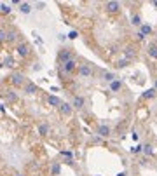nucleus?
<instances>
[{"label":"nucleus","instance_id":"23","mask_svg":"<svg viewBox=\"0 0 157 176\" xmlns=\"http://www.w3.org/2000/svg\"><path fill=\"white\" fill-rule=\"evenodd\" d=\"M152 145L150 143H147V145H143V154H147V155H152Z\"/></svg>","mask_w":157,"mask_h":176},{"label":"nucleus","instance_id":"22","mask_svg":"<svg viewBox=\"0 0 157 176\" xmlns=\"http://www.w3.org/2000/svg\"><path fill=\"white\" fill-rule=\"evenodd\" d=\"M59 171H61V167H59V164H53V167H51V175L53 176H58Z\"/></svg>","mask_w":157,"mask_h":176},{"label":"nucleus","instance_id":"14","mask_svg":"<svg viewBox=\"0 0 157 176\" xmlns=\"http://www.w3.org/2000/svg\"><path fill=\"white\" fill-rule=\"evenodd\" d=\"M148 56H150V58H154V59H157V45H156V44L148 45Z\"/></svg>","mask_w":157,"mask_h":176},{"label":"nucleus","instance_id":"32","mask_svg":"<svg viewBox=\"0 0 157 176\" xmlns=\"http://www.w3.org/2000/svg\"><path fill=\"white\" fill-rule=\"evenodd\" d=\"M136 39H138V40H143V39H145V35H143V33H140V32H138V33H136Z\"/></svg>","mask_w":157,"mask_h":176},{"label":"nucleus","instance_id":"9","mask_svg":"<svg viewBox=\"0 0 157 176\" xmlns=\"http://www.w3.org/2000/svg\"><path fill=\"white\" fill-rule=\"evenodd\" d=\"M61 103H63V101H61L58 96H49V98H47V105H49V106H58L59 108Z\"/></svg>","mask_w":157,"mask_h":176},{"label":"nucleus","instance_id":"33","mask_svg":"<svg viewBox=\"0 0 157 176\" xmlns=\"http://www.w3.org/2000/svg\"><path fill=\"white\" fill-rule=\"evenodd\" d=\"M0 112H2V114H5V105H4V103L0 105Z\"/></svg>","mask_w":157,"mask_h":176},{"label":"nucleus","instance_id":"13","mask_svg":"<svg viewBox=\"0 0 157 176\" xmlns=\"http://www.w3.org/2000/svg\"><path fill=\"white\" fill-rule=\"evenodd\" d=\"M120 87H122V82H120V80H114V82L110 84V91H112V93H119Z\"/></svg>","mask_w":157,"mask_h":176},{"label":"nucleus","instance_id":"31","mask_svg":"<svg viewBox=\"0 0 157 176\" xmlns=\"http://www.w3.org/2000/svg\"><path fill=\"white\" fill-rule=\"evenodd\" d=\"M37 7H39V11H42V9L45 7V4H44V2H39V4H37Z\"/></svg>","mask_w":157,"mask_h":176},{"label":"nucleus","instance_id":"15","mask_svg":"<svg viewBox=\"0 0 157 176\" xmlns=\"http://www.w3.org/2000/svg\"><path fill=\"white\" fill-rule=\"evenodd\" d=\"M156 89H154V87H152V89H147V91H145V93H143V98L145 99H152L154 98V96H156Z\"/></svg>","mask_w":157,"mask_h":176},{"label":"nucleus","instance_id":"10","mask_svg":"<svg viewBox=\"0 0 157 176\" xmlns=\"http://www.w3.org/2000/svg\"><path fill=\"white\" fill-rule=\"evenodd\" d=\"M19 11L23 14H30L32 12V5L28 2H19Z\"/></svg>","mask_w":157,"mask_h":176},{"label":"nucleus","instance_id":"29","mask_svg":"<svg viewBox=\"0 0 157 176\" xmlns=\"http://www.w3.org/2000/svg\"><path fill=\"white\" fill-rule=\"evenodd\" d=\"M126 65H127V61H126V59H122V61H119V63H117V66H119V68H124Z\"/></svg>","mask_w":157,"mask_h":176},{"label":"nucleus","instance_id":"36","mask_svg":"<svg viewBox=\"0 0 157 176\" xmlns=\"http://www.w3.org/2000/svg\"><path fill=\"white\" fill-rule=\"evenodd\" d=\"M117 176H126V173H119V175Z\"/></svg>","mask_w":157,"mask_h":176},{"label":"nucleus","instance_id":"26","mask_svg":"<svg viewBox=\"0 0 157 176\" xmlns=\"http://www.w3.org/2000/svg\"><path fill=\"white\" fill-rule=\"evenodd\" d=\"M131 56H135V49L133 47H126V58L129 59Z\"/></svg>","mask_w":157,"mask_h":176},{"label":"nucleus","instance_id":"4","mask_svg":"<svg viewBox=\"0 0 157 176\" xmlns=\"http://www.w3.org/2000/svg\"><path fill=\"white\" fill-rule=\"evenodd\" d=\"M78 75L82 78H89L93 75V68H91L89 65H80V66H78Z\"/></svg>","mask_w":157,"mask_h":176},{"label":"nucleus","instance_id":"18","mask_svg":"<svg viewBox=\"0 0 157 176\" xmlns=\"http://www.w3.org/2000/svg\"><path fill=\"white\" fill-rule=\"evenodd\" d=\"M37 91V85L33 84V82H30V84H26V87H24V93H28V94H33Z\"/></svg>","mask_w":157,"mask_h":176},{"label":"nucleus","instance_id":"24","mask_svg":"<svg viewBox=\"0 0 157 176\" xmlns=\"http://www.w3.org/2000/svg\"><path fill=\"white\" fill-rule=\"evenodd\" d=\"M0 40H2V42H5V40H9V32H5L4 28L0 30Z\"/></svg>","mask_w":157,"mask_h":176},{"label":"nucleus","instance_id":"5","mask_svg":"<svg viewBox=\"0 0 157 176\" xmlns=\"http://www.w3.org/2000/svg\"><path fill=\"white\" fill-rule=\"evenodd\" d=\"M16 51H18V54H19L21 58H26V56L30 54V45H28V44H18Z\"/></svg>","mask_w":157,"mask_h":176},{"label":"nucleus","instance_id":"30","mask_svg":"<svg viewBox=\"0 0 157 176\" xmlns=\"http://www.w3.org/2000/svg\"><path fill=\"white\" fill-rule=\"evenodd\" d=\"M61 155H63V157H68V159H72V152L65 150V152H61Z\"/></svg>","mask_w":157,"mask_h":176},{"label":"nucleus","instance_id":"28","mask_svg":"<svg viewBox=\"0 0 157 176\" xmlns=\"http://www.w3.org/2000/svg\"><path fill=\"white\" fill-rule=\"evenodd\" d=\"M7 99H9V101H16V94H14V93H9V94H7Z\"/></svg>","mask_w":157,"mask_h":176},{"label":"nucleus","instance_id":"3","mask_svg":"<svg viewBox=\"0 0 157 176\" xmlns=\"http://www.w3.org/2000/svg\"><path fill=\"white\" fill-rule=\"evenodd\" d=\"M105 11L110 12V14L119 12V11H120V4L115 2V0H108V2H105Z\"/></svg>","mask_w":157,"mask_h":176},{"label":"nucleus","instance_id":"11","mask_svg":"<svg viewBox=\"0 0 157 176\" xmlns=\"http://www.w3.org/2000/svg\"><path fill=\"white\" fill-rule=\"evenodd\" d=\"M131 23H133V26H138V28H141V26H143V23H141V16H140V14H131Z\"/></svg>","mask_w":157,"mask_h":176},{"label":"nucleus","instance_id":"37","mask_svg":"<svg viewBox=\"0 0 157 176\" xmlns=\"http://www.w3.org/2000/svg\"><path fill=\"white\" fill-rule=\"evenodd\" d=\"M14 176H23V175H19V173H18V175H14Z\"/></svg>","mask_w":157,"mask_h":176},{"label":"nucleus","instance_id":"19","mask_svg":"<svg viewBox=\"0 0 157 176\" xmlns=\"http://www.w3.org/2000/svg\"><path fill=\"white\" fill-rule=\"evenodd\" d=\"M103 78H105L107 82H110V84H112L114 80H117V78H115V75H114L112 72H105V73H103Z\"/></svg>","mask_w":157,"mask_h":176},{"label":"nucleus","instance_id":"1","mask_svg":"<svg viewBox=\"0 0 157 176\" xmlns=\"http://www.w3.org/2000/svg\"><path fill=\"white\" fill-rule=\"evenodd\" d=\"M75 70H77V61H75V59L61 65V73H65V75H70V73H73Z\"/></svg>","mask_w":157,"mask_h":176},{"label":"nucleus","instance_id":"8","mask_svg":"<svg viewBox=\"0 0 157 176\" xmlns=\"http://www.w3.org/2000/svg\"><path fill=\"white\" fill-rule=\"evenodd\" d=\"M72 110H73V106L68 105V103H61V106H59V112L63 115H72Z\"/></svg>","mask_w":157,"mask_h":176},{"label":"nucleus","instance_id":"6","mask_svg":"<svg viewBox=\"0 0 157 176\" xmlns=\"http://www.w3.org/2000/svg\"><path fill=\"white\" fill-rule=\"evenodd\" d=\"M11 82H12V85L21 87V85L24 84V75H23V73H14V75L11 77Z\"/></svg>","mask_w":157,"mask_h":176},{"label":"nucleus","instance_id":"12","mask_svg":"<svg viewBox=\"0 0 157 176\" xmlns=\"http://www.w3.org/2000/svg\"><path fill=\"white\" fill-rule=\"evenodd\" d=\"M72 106H73V108H82V106H84V98H82V96H75V98H73V101H72Z\"/></svg>","mask_w":157,"mask_h":176},{"label":"nucleus","instance_id":"17","mask_svg":"<svg viewBox=\"0 0 157 176\" xmlns=\"http://www.w3.org/2000/svg\"><path fill=\"white\" fill-rule=\"evenodd\" d=\"M0 12H2V14H9V12H11V4L2 2V4H0Z\"/></svg>","mask_w":157,"mask_h":176},{"label":"nucleus","instance_id":"34","mask_svg":"<svg viewBox=\"0 0 157 176\" xmlns=\"http://www.w3.org/2000/svg\"><path fill=\"white\" fill-rule=\"evenodd\" d=\"M152 5H154V7H157V0H154V2H152Z\"/></svg>","mask_w":157,"mask_h":176},{"label":"nucleus","instance_id":"27","mask_svg":"<svg viewBox=\"0 0 157 176\" xmlns=\"http://www.w3.org/2000/svg\"><path fill=\"white\" fill-rule=\"evenodd\" d=\"M77 37H78V33H77V32H75V30H72V32L68 33V39H70V40H75V39H77Z\"/></svg>","mask_w":157,"mask_h":176},{"label":"nucleus","instance_id":"25","mask_svg":"<svg viewBox=\"0 0 157 176\" xmlns=\"http://www.w3.org/2000/svg\"><path fill=\"white\" fill-rule=\"evenodd\" d=\"M129 152H131V154H140V152H143V147H141V145H136V147L129 148Z\"/></svg>","mask_w":157,"mask_h":176},{"label":"nucleus","instance_id":"35","mask_svg":"<svg viewBox=\"0 0 157 176\" xmlns=\"http://www.w3.org/2000/svg\"><path fill=\"white\" fill-rule=\"evenodd\" d=\"M154 89L157 91V78H156V84H154Z\"/></svg>","mask_w":157,"mask_h":176},{"label":"nucleus","instance_id":"21","mask_svg":"<svg viewBox=\"0 0 157 176\" xmlns=\"http://www.w3.org/2000/svg\"><path fill=\"white\" fill-rule=\"evenodd\" d=\"M150 32H152V26H150V24H143V26L140 28V33H143V35H148Z\"/></svg>","mask_w":157,"mask_h":176},{"label":"nucleus","instance_id":"2","mask_svg":"<svg viewBox=\"0 0 157 176\" xmlns=\"http://www.w3.org/2000/svg\"><path fill=\"white\" fill-rule=\"evenodd\" d=\"M58 59L61 65H65V63H68V61H72L73 59V54H72V51L70 49H63L61 52L58 54Z\"/></svg>","mask_w":157,"mask_h":176},{"label":"nucleus","instance_id":"16","mask_svg":"<svg viewBox=\"0 0 157 176\" xmlns=\"http://www.w3.org/2000/svg\"><path fill=\"white\" fill-rule=\"evenodd\" d=\"M49 133V124H40L39 126V134L40 136H45Z\"/></svg>","mask_w":157,"mask_h":176},{"label":"nucleus","instance_id":"20","mask_svg":"<svg viewBox=\"0 0 157 176\" xmlns=\"http://www.w3.org/2000/svg\"><path fill=\"white\" fill-rule=\"evenodd\" d=\"M2 65L4 66H14V59L11 58V56H7V58L2 59Z\"/></svg>","mask_w":157,"mask_h":176},{"label":"nucleus","instance_id":"7","mask_svg":"<svg viewBox=\"0 0 157 176\" xmlns=\"http://www.w3.org/2000/svg\"><path fill=\"white\" fill-rule=\"evenodd\" d=\"M96 133H98L99 136H103V138H108L110 136V127L105 126V124H99L98 129H96Z\"/></svg>","mask_w":157,"mask_h":176}]
</instances>
